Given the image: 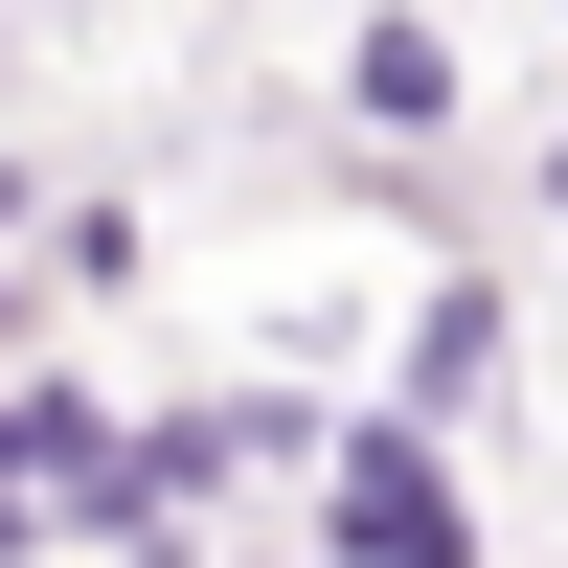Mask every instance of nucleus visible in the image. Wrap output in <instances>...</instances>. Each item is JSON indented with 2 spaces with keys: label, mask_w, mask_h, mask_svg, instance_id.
Returning <instances> with one entry per match:
<instances>
[{
  "label": "nucleus",
  "mask_w": 568,
  "mask_h": 568,
  "mask_svg": "<svg viewBox=\"0 0 568 568\" xmlns=\"http://www.w3.org/2000/svg\"><path fill=\"white\" fill-rule=\"evenodd\" d=\"M342 546H364V568H455V478H433V433H364V455H342Z\"/></svg>",
  "instance_id": "1"
}]
</instances>
